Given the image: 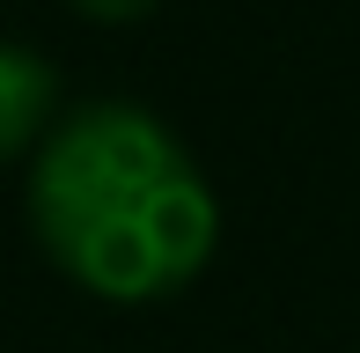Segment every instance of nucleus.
<instances>
[{"mask_svg": "<svg viewBox=\"0 0 360 353\" xmlns=\"http://www.w3.org/2000/svg\"><path fill=\"white\" fill-rule=\"evenodd\" d=\"M52 110H59L52 59L30 52V44H0V162L52 133Z\"/></svg>", "mask_w": 360, "mask_h": 353, "instance_id": "obj_2", "label": "nucleus"}, {"mask_svg": "<svg viewBox=\"0 0 360 353\" xmlns=\"http://www.w3.org/2000/svg\"><path fill=\"white\" fill-rule=\"evenodd\" d=\"M74 15H89V23H140L155 0H67Z\"/></svg>", "mask_w": 360, "mask_h": 353, "instance_id": "obj_3", "label": "nucleus"}, {"mask_svg": "<svg viewBox=\"0 0 360 353\" xmlns=\"http://www.w3.org/2000/svg\"><path fill=\"white\" fill-rule=\"evenodd\" d=\"M30 229L81 295L162 302L214 258L221 206L184 140L140 103H81L44 133Z\"/></svg>", "mask_w": 360, "mask_h": 353, "instance_id": "obj_1", "label": "nucleus"}]
</instances>
